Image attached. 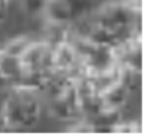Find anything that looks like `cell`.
Wrapping results in <instances>:
<instances>
[{
	"instance_id": "obj_5",
	"label": "cell",
	"mask_w": 148,
	"mask_h": 139,
	"mask_svg": "<svg viewBox=\"0 0 148 139\" xmlns=\"http://www.w3.org/2000/svg\"><path fill=\"white\" fill-rule=\"evenodd\" d=\"M130 95V89L125 86L122 80L116 82L111 88H108L105 92L101 93L102 106L106 110H121V108L125 105Z\"/></svg>"
},
{
	"instance_id": "obj_6",
	"label": "cell",
	"mask_w": 148,
	"mask_h": 139,
	"mask_svg": "<svg viewBox=\"0 0 148 139\" xmlns=\"http://www.w3.org/2000/svg\"><path fill=\"white\" fill-rule=\"evenodd\" d=\"M23 73L20 57L12 53H7L0 47V75L9 82V85Z\"/></svg>"
},
{
	"instance_id": "obj_8",
	"label": "cell",
	"mask_w": 148,
	"mask_h": 139,
	"mask_svg": "<svg viewBox=\"0 0 148 139\" xmlns=\"http://www.w3.org/2000/svg\"><path fill=\"white\" fill-rule=\"evenodd\" d=\"M143 132V128L140 123H135V122H125V121H119L111 131V134H130V135H134V134H141Z\"/></svg>"
},
{
	"instance_id": "obj_1",
	"label": "cell",
	"mask_w": 148,
	"mask_h": 139,
	"mask_svg": "<svg viewBox=\"0 0 148 139\" xmlns=\"http://www.w3.org/2000/svg\"><path fill=\"white\" fill-rule=\"evenodd\" d=\"M40 93L9 86L7 96L4 99L1 113H0V125L1 128L19 129L33 126L40 116Z\"/></svg>"
},
{
	"instance_id": "obj_2",
	"label": "cell",
	"mask_w": 148,
	"mask_h": 139,
	"mask_svg": "<svg viewBox=\"0 0 148 139\" xmlns=\"http://www.w3.org/2000/svg\"><path fill=\"white\" fill-rule=\"evenodd\" d=\"M52 49L53 46L45 40H33L20 55L23 72H50L52 70Z\"/></svg>"
},
{
	"instance_id": "obj_7",
	"label": "cell",
	"mask_w": 148,
	"mask_h": 139,
	"mask_svg": "<svg viewBox=\"0 0 148 139\" xmlns=\"http://www.w3.org/2000/svg\"><path fill=\"white\" fill-rule=\"evenodd\" d=\"M32 42H33V39H30V37H27V36H20V37H16V39L10 40L6 46H3L1 49L6 50L7 53H12V55L20 57V55L29 47V45H30Z\"/></svg>"
},
{
	"instance_id": "obj_10",
	"label": "cell",
	"mask_w": 148,
	"mask_h": 139,
	"mask_svg": "<svg viewBox=\"0 0 148 139\" xmlns=\"http://www.w3.org/2000/svg\"><path fill=\"white\" fill-rule=\"evenodd\" d=\"M4 17V10H0V20Z\"/></svg>"
},
{
	"instance_id": "obj_9",
	"label": "cell",
	"mask_w": 148,
	"mask_h": 139,
	"mask_svg": "<svg viewBox=\"0 0 148 139\" xmlns=\"http://www.w3.org/2000/svg\"><path fill=\"white\" fill-rule=\"evenodd\" d=\"M25 1V7L27 12L32 13H38V12H43L46 1L45 0H23Z\"/></svg>"
},
{
	"instance_id": "obj_4",
	"label": "cell",
	"mask_w": 148,
	"mask_h": 139,
	"mask_svg": "<svg viewBox=\"0 0 148 139\" xmlns=\"http://www.w3.org/2000/svg\"><path fill=\"white\" fill-rule=\"evenodd\" d=\"M43 12L48 22L72 23L73 20V4L71 0H49Z\"/></svg>"
},
{
	"instance_id": "obj_3",
	"label": "cell",
	"mask_w": 148,
	"mask_h": 139,
	"mask_svg": "<svg viewBox=\"0 0 148 139\" xmlns=\"http://www.w3.org/2000/svg\"><path fill=\"white\" fill-rule=\"evenodd\" d=\"M49 112L52 116L60 121H76L81 116L78 97L75 92V85L56 97L49 99Z\"/></svg>"
}]
</instances>
